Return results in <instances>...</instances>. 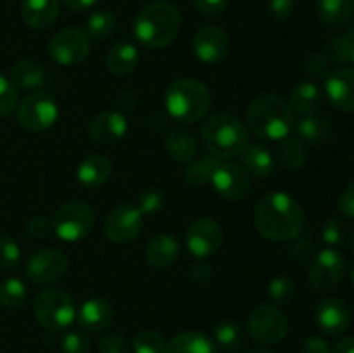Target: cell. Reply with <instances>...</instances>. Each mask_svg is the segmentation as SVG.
<instances>
[{"instance_id": "19", "label": "cell", "mask_w": 354, "mask_h": 353, "mask_svg": "<svg viewBox=\"0 0 354 353\" xmlns=\"http://www.w3.org/2000/svg\"><path fill=\"white\" fill-rule=\"evenodd\" d=\"M128 121L120 111H102L88 125V135L97 144H114L127 135Z\"/></svg>"}, {"instance_id": "51", "label": "cell", "mask_w": 354, "mask_h": 353, "mask_svg": "<svg viewBox=\"0 0 354 353\" xmlns=\"http://www.w3.org/2000/svg\"><path fill=\"white\" fill-rule=\"evenodd\" d=\"M337 206L342 217L354 220V183H351V185H348L342 190V194L339 196Z\"/></svg>"}, {"instance_id": "41", "label": "cell", "mask_w": 354, "mask_h": 353, "mask_svg": "<svg viewBox=\"0 0 354 353\" xmlns=\"http://www.w3.org/2000/svg\"><path fill=\"white\" fill-rule=\"evenodd\" d=\"M353 51L354 42L349 40V38L346 37V33L337 35V37H334L327 44L328 55H330L335 62H339V64H348V62H351Z\"/></svg>"}, {"instance_id": "22", "label": "cell", "mask_w": 354, "mask_h": 353, "mask_svg": "<svg viewBox=\"0 0 354 353\" xmlns=\"http://www.w3.org/2000/svg\"><path fill=\"white\" fill-rule=\"evenodd\" d=\"M180 255V244L171 234L161 232L154 235L145 246V260L154 269H165L176 262Z\"/></svg>"}, {"instance_id": "30", "label": "cell", "mask_w": 354, "mask_h": 353, "mask_svg": "<svg viewBox=\"0 0 354 353\" xmlns=\"http://www.w3.org/2000/svg\"><path fill=\"white\" fill-rule=\"evenodd\" d=\"M241 158L245 172L256 179H266L275 172V159L265 145H251Z\"/></svg>"}, {"instance_id": "27", "label": "cell", "mask_w": 354, "mask_h": 353, "mask_svg": "<svg viewBox=\"0 0 354 353\" xmlns=\"http://www.w3.org/2000/svg\"><path fill=\"white\" fill-rule=\"evenodd\" d=\"M166 152L176 163H192L197 156V141L187 128H175L166 137Z\"/></svg>"}, {"instance_id": "49", "label": "cell", "mask_w": 354, "mask_h": 353, "mask_svg": "<svg viewBox=\"0 0 354 353\" xmlns=\"http://www.w3.org/2000/svg\"><path fill=\"white\" fill-rule=\"evenodd\" d=\"M194 6L203 16L218 17L227 10L228 0H194Z\"/></svg>"}, {"instance_id": "32", "label": "cell", "mask_w": 354, "mask_h": 353, "mask_svg": "<svg viewBox=\"0 0 354 353\" xmlns=\"http://www.w3.org/2000/svg\"><path fill=\"white\" fill-rule=\"evenodd\" d=\"M9 80L16 85V89L33 90L45 83V71L41 68V64H38L37 61L23 59V61L16 62L12 66Z\"/></svg>"}, {"instance_id": "35", "label": "cell", "mask_w": 354, "mask_h": 353, "mask_svg": "<svg viewBox=\"0 0 354 353\" xmlns=\"http://www.w3.org/2000/svg\"><path fill=\"white\" fill-rule=\"evenodd\" d=\"M116 31V16L111 10H95L86 19V35L93 40H106Z\"/></svg>"}, {"instance_id": "9", "label": "cell", "mask_w": 354, "mask_h": 353, "mask_svg": "<svg viewBox=\"0 0 354 353\" xmlns=\"http://www.w3.org/2000/svg\"><path fill=\"white\" fill-rule=\"evenodd\" d=\"M248 332L254 341L261 345H277L282 341L289 329L286 315L273 305H261L249 311Z\"/></svg>"}, {"instance_id": "43", "label": "cell", "mask_w": 354, "mask_h": 353, "mask_svg": "<svg viewBox=\"0 0 354 353\" xmlns=\"http://www.w3.org/2000/svg\"><path fill=\"white\" fill-rule=\"evenodd\" d=\"M322 239H324L325 244H328V246L342 244L346 239L344 221L337 217L327 218L324 224V227H322Z\"/></svg>"}, {"instance_id": "5", "label": "cell", "mask_w": 354, "mask_h": 353, "mask_svg": "<svg viewBox=\"0 0 354 353\" xmlns=\"http://www.w3.org/2000/svg\"><path fill=\"white\" fill-rule=\"evenodd\" d=\"M165 107L173 120L180 123H196L211 107V93L196 78H178L165 92Z\"/></svg>"}, {"instance_id": "17", "label": "cell", "mask_w": 354, "mask_h": 353, "mask_svg": "<svg viewBox=\"0 0 354 353\" xmlns=\"http://www.w3.org/2000/svg\"><path fill=\"white\" fill-rule=\"evenodd\" d=\"M315 320L327 336H341L351 325V308L342 298H327L315 311Z\"/></svg>"}, {"instance_id": "53", "label": "cell", "mask_w": 354, "mask_h": 353, "mask_svg": "<svg viewBox=\"0 0 354 353\" xmlns=\"http://www.w3.org/2000/svg\"><path fill=\"white\" fill-rule=\"evenodd\" d=\"M189 273L194 280H197V282H207V280L211 279L213 269H211V265L206 260H197L196 263H192Z\"/></svg>"}, {"instance_id": "60", "label": "cell", "mask_w": 354, "mask_h": 353, "mask_svg": "<svg viewBox=\"0 0 354 353\" xmlns=\"http://www.w3.org/2000/svg\"><path fill=\"white\" fill-rule=\"evenodd\" d=\"M351 62L354 64V51H353V54H351Z\"/></svg>"}, {"instance_id": "2", "label": "cell", "mask_w": 354, "mask_h": 353, "mask_svg": "<svg viewBox=\"0 0 354 353\" xmlns=\"http://www.w3.org/2000/svg\"><path fill=\"white\" fill-rule=\"evenodd\" d=\"M182 28V14L168 0H154L138 10L133 33L142 45L161 48L171 44Z\"/></svg>"}, {"instance_id": "8", "label": "cell", "mask_w": 354, "mask_h": 353, "mask_svg": "<svg viewBox=\"0 0 354 353\" xmlns=\"http://www.w3.org/2000/svg\"><path fill=\"white\" fill-rule=\"evenodd\" d=\"M57 116V102L54 97L44 92L31 93L17 106V123L31 134H40L54 127Z\"/></svg>"}, {"instance_id": "20", "label": "cell", "mask_w": 354, "mask_h": 353, "mask_svg": "<svg viewBox=\"0 0 354 353\" xmlns=\"http://www.w3.org/2000/svg\"><path fill=\"white\" fill-rule=\"evenodd\" d=\"M113 305L104 298H92L86 300L85 303L80 307L78 314H76V320L83 331L88 332H100L104 329L109 327L111 320H113Z\"/></svg>"}, {"instance_id": "28", "label": "cell", "mask_w": 354, "mask_h": 353, "mask_svg": "<svg viewBox=\"0 0 354 353\" xmlns=\"http://www.w3.org/2000/svg\"><path fill=\"white\" fill-rule=\"evenodd\" d=\"M297 130V137L301 141H304V144H311V145H324L325 142L330 141L332 137V123L328 118L325 116H304L303 120L297 123L296 127Z\"/></svg>"}, {"instance_id": "1", "label": "cell", "mask_w": 354, "mask_h": 353, "mask_svg": "<svg viewBox=\"0 0 354 353\" xmlns=\"http://www.w3.org/2000/svg\"><path fill=\"white\" fill-rule=\"evenodd\" d=\"M254 225L268 241L289 242L303 230V206L289 194L272 192L256 206Z\"/></svg>"}, {"instance_id": "16", "label": "cell", "mask_w": 354, "mask_h": 353, "mask_svg": "<svg viewBox=\"0 0 354 353\" xmlns=\"http://www.w3.org/2000/svg\"><path fill=\"white\" fill-rule=\"evenodd\" d=\"M232 42L227 31L220 26H204L194 35L192 51L196 57L204 64H216L230 54Z\"/></svg>"}, {"instance_id": "55", "label": "cell", "mask_w": 354, "mask_h": 353, "mask_svg": "<svg viewBox=\"0 0 354 353\" xmlns=\"http://www.w3.org/2000/svg\"><path fill=\"white\" fill-rule=\"evenodd\" d=\"M332 353H354V336L342 338L341 341L332 348Z\"/></svg>"}, {"instance_id": "56", "label": "cell", "mask_w": 354, "mask_h": 353, "mask_svg": "<svg viewBox=\"0 0 354 353\" xmlns=\"http://www.w3.org/2000/svg\"><path fill=\"white\" fill-rule=\"evenodd\" d=\"M346 37H348L351 42H354V23L349 24L348 31H346Z\"/></svg>"}, {"instance_id": "46", "label": "cell", "mask_w": 354, "mask_h": 353, "mask_svg": "<svg viewBox=\"0 0 354 353\" xmlns=\"http://www.w3.org/2000/svg\"><path fill=\"white\" fill-rule=\"evenodd\" d=\"M289 253L299 263L306 262L313 255V237L310 234H303V230L292 239V244L289 246Z\"/></svg>"}, {"instance_id": "13", "label": "cell", "mask_w": 354, "mask_h": 353, "mask_svg": "<svg viewBox=\"0 0 354 353\" xmlns=\"http://www.w3.org/2000/svg\"><path fill=\"white\" fill-rule=\"evenodd\" d=\"M144 228V215L133 204H118L109 211L104 224V232L109 241L128 244L140 235Z\"/></svg>"}, {"instance_id": "14", "label": "cell", "mask_w": 354, "mask_h": 353, "mask_svg": "<svg viewBox=\"0 0 354 353\" xmlns=\"http://www.w3.org/2000/svg\"><path fill=\"white\" fill-rule=\"evenodd\" d=\"M69 270L68 256L59 249H40L33 253L26 263V275L35 284L48 286L64 279Z\"/></svg>"}, {"instance_id": "45", "label": "cell", "mask_w": 354, "mask_h": 353, "mask_svg": "<svg viewBox=\"0 0 354 353\" xmlns=\"http://www.w3.org/2000/svg\"><path fill=\"white\" fill-rule=\"evenodd\" d=\"M62 352L64 353H90L92 352V345H90V339L86 338L82 332H66L61 339Z\"/></svg>"}, {"instance_id": "52", "label": "cell", "mask_w": 354, "mask_h": 353, "mask_svg": "<svg viewBox=\"0 0 354 353\" xmlns=\"http://www.w3.org/2000/svg\"><path fill=\"white\" fill-rule=\"evenodd\" d=\"M299 353H332V348L325 339L311 336L301 343Z\"/></svg>"}, {"instance_id": "33", "label": "cell", "mask_w": 354, "mask_h": 353, "mask_svg": "<svg viewBox=\"0 0 354 353\" xmlns=\"http://www.w3.org/2000/svg\"><path fill=\"white\" fill-rule=\"evenodd\" d=\"M214 343L225 352H239L244 346V331L232 318H223L214 325Z\"/></svg>"}, {"instance_id": "4", "label": "cell", "mask_w": 354, "mask_h": 353, "mask_svg": "<svg viewBox=\"0 0 354 353\" xmlns=\"http://www.w3.org/2000/svg\"><path fill=\"white\" fill-rule=\"evenodd\" d=\"M294 111L279 93L256 97L248 109V125L252 134L265 141H282L294 128Z\"/></svg>"}, {"instance_id": "48", "label": "cell", "mask_w": 354, "mask_h": 353, "mask_svg": "<svg viewBox=\"0 0 354 353\" xmlns=\"http://www.w3.org/2000/svg\"><path fill=\"white\" fill-rule=\"evenodd\" d=\"M26 230L31 237L44 239L52 232V221L47 217H44V215H37V217H31L28 220Z\"/></svg>"}, {"instance_id": "58", "label": "cell", "mask_w": 354, "mask_h": 353, "mask_svg": "<svg viewBox=\"0 0 354 353\" xmlns=\"http://www.w3.org/2000/svg\"><path fill=\"white\" fill-rule=\"evenodd\" d=\"M349 277H351V282L354 284V263L351 265V272H349Z\"/></svg>"}, {"instance_id": "21", "label": "cell", "mask_w": 354, "mask_h": 353, "mask_svg": "<svg viewBox=\"0 0 354 353\" xmlns=\"http://www.w3.org/2000/svg\"><path fill=\"white\" fill-rule=\"evenodd\" d=\"M21 17L33 30H47L59 17V0H23Z\"/></svg>"}, {"instance_id": "34", "label": "cell", "mask_w": 354, "mask_h": 353, "mask_svg": "<svg viewBox=\"0 0 354 353\" xmlns=\"http://www.w3.org/2000/svg\"><path fill=\"white\" fill-rule=\"evenodd\" d=\"M218 163H220V159L214 158V156H206V158L192 161L185 168L183 179H185V182L189 183V185L201 189V187L211 183V176H213L214 168L218 166Z\"/></svg>"}, {"instance_id": "57", "label": "cell", "mask_w": 354, "mask_h": 353, "mask_svg": "<svg viewBox=\"0 0 354 353\" xmlns=\"http://www.w3.org/2000/svg\"><path fill=\"white\" fill-rule=\"evenodd\" d=\"M249 353H273L272 350H268V348H265V346H261V348H254V350H251V352Z\"/></svg>"}, {"instance_id": "25", "label": "cell", "mask_w": 354, "mask_h": 353, "mask_svg": "<svg viewBox=\"0 0 354 353\" xmlns=\"http://www.w3.org/2000/svg\"><path fill=\"white\" fill-rule=\"evenodd\" d=\"M165 353H218V346L209 336L189 331L169 339L166 343Z\"/></svg>"}, {"instance_id": "59", "label": "cell", "mask_w": 354, "mask_h": 353, "mask_svg": "<svg viewBox=\"0 0 354 353\" xmlns=\"http://www.w3.org/2000/svg\"><path fill=\"white\" fill-rule=\"evenodd\" d=\"M351 249H353V253H354V232H353V235H351Z\"/></svg>"}, {"instance_id": "54", "label": "cell", "mask_w": 354, "mask_h": 353, "mask_svg": "<svg viewBox=\"0 0 354 353\" xmlns=\"http://www.w3.org/2000/svg\"><path fill=\"white\" fill-rule=\"evenodd\" d=\"M97 2H99V0H62V3H64L68 9L75 10V12H82V10L90 9V7L95 6Z\"/></svg>"}, {"instance_id": "36", "label": "cell", "mask_w": 354, "mask_h": 353, "mask_svg": "<svg viewBox=\"0 0 354 353\" xmlns=\"http://www.w3.org/2000/svg\"><path fill=\"white\" fill-rule=\"evenodd\" d=\"M296 293V282L290 277L279 275L270 280L268 284V298L272 300L273 305H279V307H286V305L292 303Z\"/></svg>"}, {"instance_id": "10", "label": "cell", "mask_w": 354, "mask_h": 353, "mask_svg": "<svg viewBox=\"0 0 354 353\" xmlns=\"http://www.w3.org/2000/svg\"><path fill=\"white\" fill-rule=\"evenodd\" d=\"M47 52L61 66H76L90 54V37L78 28H64L50 38Z\"/></svg>"}, {"instance_id": "38", "label": "cell", "mask_w": 354, "mask_h": 353, "mask_svg": "<svg viewBox=\"0 0 354 353\" xmlns=\"http://www.w3.org/2000/svg\"><path fill=\"white\" fill-rule=\"evenodd\" d=\"M166 204V194L162 192L158 187H149L144 189L138 194L137 199V208L140 210V213L144 215H154L158 211H161Z\"/></svg>"}, {"instance_id": "15", "label": "cell", "mask_w": 354, "mask_h": 353, "mask_svg": "<svg viewBox=\"0 0 354 353\" xmlns=\"http://www.w3.org/2000/svg\"><path fill=\"white\" fill-rule=\"evenodd\" d=\"M211 183H213L214 190L225 199L241 201L242 197L248 196L251 179H249V173L245 172L244 166L220 159L218 166L214 168L213 176H211Z\"/></svg>"}, {"instance_id": "7", "label": "cell", "mask_w": 354, "mask_h": 353, "mask_svg": "<svg viewBox=\"0 0 354 353\" xmlns=\"http://www.w3.org/2000/svg\"><path fill=\"white\" fill-rule=\"evenodd\" d=\"M93 221H95V215H93L90 204L82 199H73L62 204L55 211L54 218H52V228L59 239L75 242L88 235L93 227Z\"/></svg>"}, {"instance_id": "40", "label": "cell", "mask_w": 354, "mask_h": 353, "mask_svg": "<svg viewBox=\"0 0 354 353\" xmlns=\"http://www.w3.org/2000/svg\"><path fill=\"white\" fill-rule=\"evenodd\" d=\"M21 249L14 239L9 235L0 234V269L12 270L19 265Z\"/></svg>"}, {"instance_id": "50", "label": "cell", "mask_w": 354, "mask_h": 353, "mask_svg": "<svg viewBox=\"0 0 354 353\" xmlns=\"http://www.w3.org/2000/svg\"><path fill=\"white\" fill-rule=\"evenodd\" d=\"M294 0H268V14L275 21H286L292 16Z\"/></svg>"}, {"instance_id": "23", "label": "cell", "mask_w": 354, "mask_h": 353, "mask_svg": "<svg viewBox=\"0 0 354 353\" xmlns=\"http://www.w3.org/2000/svg\"><path fill=\"white\" fill-rule=\"evenodd\" d=\"M113 173V163L109 158L100 154H92L83 159L76 168V179L86 189H97L109 180Z\"/></svg>"}, {"instance_id": "6", "label": "cell", "mask_w": 354, "mask_h": 353, "mask_svg": "<svg viewBox=\"0 0 354 353\" xmlns=\"http://www.w3.org/2000/svg\"><path fill=\"white\" fill-rule=\"evenodd\" d=\"M35 317L47 331L59 332L69 327L76 317V307L71 294L57 287L44 289L33 303Z\"/></svg>"}, {"instance_id": "42", "label": "cell", "mask_w": 354, "mask_h": 353, "mask_svg": "<svg viewBox=\"0 0 354 353\" xmlns=\"http://www.w3.org/2000/svg\"><path fill=\"white\" fill-rule=\"evenodd\" d=\"M19 92L9 78L0 75V116H7L17 107Z\"/></svg>"}, {"instance_id": "12", "label": "cell", "mask_w": 354, "mask_h": 353, "mask_svg": "<svg viewBox=\"0 0 354 353\" xmlns=\"http://www.w3.org/2000/svg\"><path fill=\"white\" fill-rule=\"evenodd\" d=\"M346 275V260L337 249H322L310 263L308 280L315 291H328L339 286Z\"/></svg>"}, {"instance_id": "39", "label": "cell", "mask_w": 354, "mask_h": 353, "mask_svg": "<svg viewBox=\"0 0 354 353\" xmlns=\"http://www.w3.org/2000/svg\"><path fill=\"white\" fill-rule=\"evenodd\" d=\"M165 348L166 341L156 331H142L133 339L135 353H165Z\"/></svg>"}, {"instance_id": "11", "label": "cell", "mask_w": 354, "mask_h": 353, "mask_svg": "<svg viewBox=\"0 0 354 353\" xmlns=\"http://www.w3.org/2000/svg\"><path fill=\"white\" fill-rule=\"evenodd\" d=\"M225 242L223 227L209 217L197 218L190 224L185 234L187 249L197 260H206L220 251Z\"/></svg>"}, {"instance_id": "3", "label": "cell", "mask_w": 354, "mask_h": 353, "mask_svg": "<svg viewBox=\"0 0 354 353\" xmlns=\"http://www.w3.org/2000/svg\"><path fill=\"white\" fill-rule=\"evenodd\" d=\"M201 137L211 156L225 161L241 158L249 147V132L245 125L227 111L209 114L201 127Z\"/></svg>"}, {"instance_id": "29", "label": "cell", "mask_w": 354, "mask_h": 353, "mask_svg": "<svg viewBox=\"0 0 354 353\" xmlns=\"http://www.w3.org/2000/svg\"><path fill=\"white\" fill-rule=\"evenodd\" d=\"M277 161L286 170H299L308 161V147L297 135H287L277 147Z\"/></svg>"}, {"instance_id": "26", "label": "cell", "mask_w": 354, "mask_h": 353, "mask_svg": "<svg viewBox=\"0 0 354 353\" xmlns=\"http://www.w3.org/2000/svg\"><path fill=\"white\" fill-rule=\"evenodd\" d=\"M322 89L315 82H301L290 92L289 104L294 113H299L303 116H311L317 113L322 106Z\"/></svg>"}, {"instance_id": "31", "label": "cell", "mask_w": 354, "mask_h": 353, "mask_svg": "<svg viewBox=\"0 0 354 353\" xmlns=\"http://www.w3.org/2000/svg\"><path fill=\"white\" fill-rule=\"evenodd\" d=\"M317 12L328 26H346L351 23L354 6L351 0H318Z\"/></svg>"}, {"instance_id": "18", "label": "cell", "mask_w": 354, "mask_h": 353, "mask_svg": "<svg viewBox=\"0 0 354 353\" xmlns=\"http://www.w3.org/2000/svg\"><path fill=\"white\" fill-rule=\"evenodd\" d=\"M325 93L335 109L354 113V69L337 68L325 76Z\"/></svg>"}, {"instance_id": "61", "label": "cell", "mask_w": 354, "mask_h": 353, "mask_svg": "<svg viewBox=\"0 0 354 353\" xmlns=\"http://www.w3.org/2000/svg\"><path fill=\"white\" fill-rule=\"evenodd\" d=\"M351 2H353V6H354V0H351Z\"/></svg>"}, {"instance_id": "37", "label": "cell", "mask_w": 354, "mask_h": 353, "mask_svg": "<svg viewBox=\"0 0 354 353\" xmlns=\"http://www.w3.org/2000/svg\"><path fill=\"white\" fill-rule=\"evenodd\" d=\"M26 300V287L17 277H9L0 284V305L6 308H19Z\"/></svg>"}, {"instance_id": "44", "label": "cell", "mask_w": 354, "mask_h": 353, "mask_svg": "<svg viewBox=\"0 0 354 353\" xmlns=\"http://www.w3.org/2000/svg\"><path fill=\"white\" fill-rule=\"evenodd\" d=\"M303 69L310 78L313 80H325V76L328 75V59L327 55L320 54V52H313L308 57H304L303 61Z\"/></svg>"}, {"instance_id": "24", "label": "cell", "mask_w": 354, "mask_h": 353, "mask_svg": "<svg viewBox=\"0 0 354 353\" xmlns=\"http://www.w3.org/2000/svg\"><path fill=\"white\" fill-rule=\"evenodd\" d=\"M138 48L130 42H120L109 48L106 55V68L114 76H128L138 68Z\"/></svg>"}, {"instance_id": "47", "label": "cell", "mask_w": 354, "mask_h": 353, "mask_svg": "<svg viewBox=\"0 0 354 353\" xmlns=\"http://www.w3.org/2000/svg\"><path fill=\"white\" fill-rule=\"evenodd\" d=\"M99 353H128V341L124 339V336L118 334V332H111V334L104 336L99 341L97 346Z\"/></svg>"}]
</instances>
